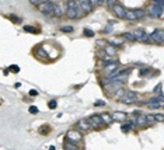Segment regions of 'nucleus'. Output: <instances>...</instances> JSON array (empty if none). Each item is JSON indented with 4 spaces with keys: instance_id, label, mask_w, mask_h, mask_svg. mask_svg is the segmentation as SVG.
Returning <instances> with one entry per match:
<instances>
[{
    "instance_id": "9b49d317",
    "label": "nucleus",
    "mask_w": 164,
    "mask_h": 150,
    "mask_svg": "<svg viewBox=\"0 0 164 150\" xmlns=\"http://www.w3.org/2000/svg\"><path fill=\"white\" fill-rule=\"evenodd\" d=\"M79 9L82 10L83 13H90L91 9H93V4H91L88 0H77Z\"/></svg>"
},
{
    "instance_id": "a19ab883",
    "label": "nucleus",
    "mask_w": 164,
    "mask_h": 150,
    "mask_svg": "<svg viewBox=\"0 0 164 150\" xmlns=\"http://www.w3.org/2000/svg\"><path fill=\"white\" fill-rule=\"evenodd\" d=\"M88 1H90L93 6H94V4H98V0H88Z\"/></svg>"
},
{
    "instance_id": "4be33fe9",
    "label": "nucleus",
    "mask_w": 164,
    "mask_h": 150,
    "mask_svg": "<svg viewBox=\"0 0 164 150\" xmlns=\"http://www.w3.org/2000/svg\"><path fill=\"white\" fill-rule=\"evenodd\" d=\"M24 31H27V32H34V34H38V30L34 27H31V25H24Z\"/></svg>"
},
{
    "instance_id": "dca6fc26",
    "label": "nucleus",
    "mask_w": 164,
    "mask_h": 150,
    "mask_svg": "<svg viewBox=\"0 0 164 150\" xmlns=\"http://www.w3.org/2000/svg\"><path fill=\"white\" fill-rule=\"evenodd\" d=\"M147 123H149L147 115H139V117H137V126H146Z\"/></svg>"
},
{
    "instance_id": "c03bdc74",
    "label": "nucleus",
    "mask_w": 164,
    "mask_h": 150,
    "mask_svg": "<svg viewBox=\"0 0 164 150\" xmlns=\"http://www.w3.org/2000/svg\"><path fill=\"white\" fill-rule=\"evenodd\" d=\"M79 150H80V149H79Z\"/></svg>"
},
{
    "instance_id": "4c0bfd02",
    "label": "nucleus",
    "mask_w": 164,
    "mask_h": 150,
    "mask_svg": "<svg viewBox=\"0 0 164 150\" xmlns=\"http://www.w3.org/2000/svg\"><path fill=\"white\" fill-rule=\"evenodd\" d=\"M94 105H96V107H104L105 102H104V101H96V102H94Z\"/></svg>"
},
{
    "instance_id": "39448f33",
    "label": "nucleus",
    "mask_w": 164,
    "mask_h": 150,
    "mask_svg": "<svg viewBox=\"0 0 164 150\" xmlns=\"http://www.w3.org/2000/svg\"><path fill=\"white\" fill-rule=\"evenodd\" d=\"M150 42H157V44H164V30H154L150 34Z\"/></svg>"
},
{
    "instance_id": "58836bf2",
    "label": "nucleus",
    "mask_w": 164,
    "mask_h": 150,
    "mask_svg": "<svg viewBox=\"0 0 164 150\" xmlns=\"http://www.w3.org/2000/svg\"><path fill=\"white\" fill-rule=\"evenodd\" d=\"M31 1V4H34V6H41V1L39 0H30Z\"/></svg>"
},
{
    "instance_id": "79ce46f5",
    "label": "nucleus",
    "mask_w": 164,
    "mask_h": 150,
    "mask_svg": "<svg viewBox=\"0 0 164 150\" xmlns=\"http://www.w3.org/2000/svg\"><path fill=\"white\" fill-rule=\"evenodd\" d=\"M41 1V4H44V3H48V1H50V0H39Z\"/></svg>"
},
{
    "instance_id": "9d476101",
    "label": "nucleus",
    "mask_w": 164,
    "mask_h": 150,
    "mask_svg": "<svg viewBox=\"0 0 164 150\" xmlns=\"http://www.w3.org/2000/svg\"><path fill=\"white\" fill-rule=\"evenodd\" d=\"M119 88H122V83H121V82H115V80H114V82H111V83H108V84L105 86V90L108 91V93H111V94H115Z\"/></svg>"
},
{
    "instance_id": "a211bd4d",
    "label": "nucleus",
    "mask_w": 164,
    "mask_h": 150,
    "mask_svg": "<svg viewBox=\"0 0 164 150\" xmlns=\"http://www.w3.org/2000/svg\"><path fill=\"white\" fill-rule=\"evenodd\" d=\"M121 36H122V38H125V39H128V41H131V42L136 41V36L133 35V32H123Z\"/></svg>"
},
{
    "instance_id": "c9c22d12",
    "label": "nucleus",
    "mask_w": 164,
    "mask_h": 150,
    "mask_svg": "<svg viewBox=\"0 0 164 150\" xmlns=\"http://www.w3.org/2000/svg\"><path fill=\"white\" fill-rule=\"evenodd\" d=\"M30 112H31V114H36V112H38V108H36L35 105H31V107H30Z\"/></svg>"
},
{
    "instance_id": "e433bc0d",
    "label": "nucleus",
    "mask_w": 164,
    "mask_h": 150,
    "mask_svg": "<svg viewBox=\"0 0 164 150\" xmlns=\"http://www.w3.org/2000/svg\"><path fill=\"white\" fill-rule=\"evenodd\" d=\"M109 44L114 45V46H122V44H121L119 41H109Z\"/></svg>"
},
{
    "instance_id": "412c9836",
    "label": "nucleus",
    "mask_w": 164,
    "mask_h": 150,
    "mask_svg": "<svg viewBox=\"0 0 164 150\" xmlns=\"http://www.w3.org/2000/svg\"><path fill=\"white\" fill-rule=\"evenodd\" d=\"M135 13H136L137 20H140V18H143V17H145V16H146V14H147V13H146V11H145V10H142V9H136V10H135Z\"/></svg>"
},
{
    "instance_id": "1a4fd4ad",
    "label": "nucleus",
    "mask_w": 164,
    "mask_h": 150,
    "mask_svg": "<svg viewBox=\"0 0 164 150\" xmlns=\"http://www.w3.org/2000/svg\"><path fill=\"white\" fill-rule=\"evenodd\" d=\"M112 11H114V14H115V16H117L118 18H126L128 10L125 9L122 4H115L114 7H112Z\"/></svg>"
},
{
    "instance_id": "72a5a7b5",
    "label": "nucleus",
    "mask_w": 164,
    "mask_h": 150,
    "mask_svg": "<svg viewBox=\"0 0 164 150\" xmlns=\"http://www.w3.org/2000/svg\"><path fill=\"white\" fill-rule=\"evenodd\" d=\"M56 105H58V102H56L55 100H52V101H49V102H48V107H49L50 109H55V108H56Z\"/></svg>"
},
{
    "instance_id": "c756f323",
    "label": "nucleus",
    "mask_w": 164,
    "mask_h": 150,
    "mask_svg": "<svg viewBox=\"0 0 164 150\" xmlns=\"http://www.w3.org/2000/svg\"><path fill=\"white\" fill-rule=\"evenodd\" d=\"M149 73V68H145V69H140V72H139V76L140 77H145L146 74Z\"/></svg>"
},
{
    "instance_id": "f704fd0d",
    "label": "nucleus",
    "mask_w": 164,
    "mask_h": 150,
    "mask_svg": "<svg viewBox=\"0 0 164 150\" xmlns=\"http://www.w3.org/2000/svg\"><path fill=\"white\" fill-rule=\"evenodd\" d=\"M147 121H149V123H151V122H156V118H154V115L149 114V115H147Z\"/></svg>"
},
{
    "instance_id": "5701e85b",
    "label": "nucleus",
    "mask_w": 164,
    "mask_h": 150,
    "mask_svg": "<svg viewBox=\"0 0 164 150\" xmlns=\"http://www.w3.org/2000/svg\"><path fill=\"white\" fill-rule=\"evenodd\" d=\"M60 31H62V32H68V34H70V32H73V31H74V28H73L72 25H65V27H62V28H60Z\"/></svg>"
},
{
    "instance_id": "b1692460",
    "label": "nucleus",
    "mask_w": 164,
    "mask_h": 150,
    "mask_svg": "<svg viewBox=\"0 0 164 150\" xmlns=\"http://www.w3.org/2000/svg\"><path fill=\"white\" fill-rule=\"evenodd\" d=\"M125 94H126V91L123 90V88H119V90L115 93V97H117V98H121V97H123Z\"/></svg>"
},
{
    "instance_id": "f03ea898",
    "label": "nucleus",
    "mask_w": 164,
    "mask_h": 150,
    "mask_svg": "<svg viewBox=\"0 0 164 150\" xmlns=\"http://www.w3.org/2000/svg\"><path fill=\"white\" fill-rule=\"evenodd\" d=\"M88 123L91 125V128H93V129H100V128H104L105 126V122L102 121L101 115H98V114L91 115L90 118H88Z\"/></svg>"
},
{
    "instance_id": "6ab92c4d",
    "label": "nucleus",
    "mask_w": 164,
    "mask_h": 150,
    "mask_svg": "<svg viewBox=\"0 0 164 150\" xmlns=\"http://www.w3.org/2000/svg\"><path fill=\"white\" fill-rule=\"evenodd\" d=\"M105 53L108 55V56H112V55L117 53V48H115L114 45H109L105 48Z\"/></svg>"
},
{
    "instance_id": "bb28decb",
    "label": "nucleus",
    "mask_w": 164,
    "mask_h": 150,
    "mask_svg": "<svg viewBox=\"0 0 164 150\" xmlns=\"http://www.w3.org/2000/svg\"><path fill=\"white\" fill-rule=\"evenodd\" d=\"M161 87H163V84H161V83H160V84H157V87H156L154 90V94H157V96H161Z\"/></svg>"
},
{
    "instance_id": "2f4dec72",
    "label": "nucleus",
    "mask_w": 164,
    "mask_h": 150,
    "mask_svg": "<svg viewBox=\"0 0 164 150\" xmlns=\"http://www.w3.org/2000/svg\"><path fill=\"white\" fill-rule=\"evenodd\" d=\"M84 35L86 36H94V31H91V30H88V28H84Z\"/></svg>"
},
{
    "instance_id": "a878e982",
    "label": "nucleus",
    "mask_w": 164,
    "mask_h": 150,
    "mask_svg": "<svg viewBox=\"0 0 164 150\" xmlns=\"http://www.w3.org/2000/svg\"><path fill=\"white\" fill-rule=\"evenodd\" d=\"M7 17L11 18V21H13V23H20V21H23V20H21L20 17H16V16H13V14H9Z\"/></svg>"
},
{
    "instance_id": "2eb2a0df",
    "label": "nucleus",
    "mask_w": 164,
    "mask_h": 150,
    "mask_svg": "<svg viewBox=\"0 0 164 150\" xmlns=\"http://www.w3.org/2000/svg\"><path fill=\"white\" fill-rule=\"evenodd\" d=\"M118 69V62H112V63H107L104 66V72L107 73V76L108 74H111V72H114V70H117Z\"/></svg>"
},
{
    "instance_id": "7c9ffc66",
    "label": "nucleus",
    "mask_w": 164,
    "mask_h": 150,
    "mask_svg": "<svg viewBox=\"0 0 164 150\" xmlns=\"http://www.w3.org/2000/svg\"><path fill=\"white\" fill-rule=\"evenodd\" d=\"M9 70L10 72H13V73H18L20 72V68H18L17 65H13V66H10L9 68Z\"/></svg>"
},
{
    "instance_id": "ddd939ff",
    "label": "nucleus",
    "mask_w": 164,
    "mask_h": 150,
    "mask_svg": "<svg viewBox=\"0 0 164 150\" xmlns=\"http://www.w3.org/2000/svg\"><path fill=\"white\" fill-rule=\"evenodd\" d=\"M111 118L112 121H125L126 119V114L125 112H121V111H114V112H111Z\"/></svg>"
},
{
    "instance_id": "20e7f679",
    "label": "nucleus",
    "mask_w": 164,
    "mask_h": 150,
    "mask_svg": "<svg viewBox=\"0 0 164 150\" xmlns=\"http://www.w3.org/2000/svg\"><path fill=\"white\" fill-rule=\"evenodd\" d=\"M66 140H70L73 142V143H80V142L83 140V135L80 131H74V129H70V131H68V133H66Z\"/></svg>"
},
{
    "instance_id": "f3484780",
    "label": "nucleus",
    "mask_w": 164,
    "mask_h": 150,
    "mask_svg": "<svg viewBox=\"0 0 164 150\" xmlns=\"http://www.w3.org/2000/svg\"><path fill=\"white\" fill-rule=\"evenodd\" d=\"M126 20H129V21H136L137 17H136V13H135V10H128Z\"/></svg>"
},
{
    "instance_id": "6e6552de",
    "label": "nucleus",
    "mask_w": 164,
    "mask_h": 150,
    "mask_svg": "<svg viewBox=\"0 0 164 150\" xmlns=\"http://www.w3.org/2000/svg\"><path fill=\"white\" fill-rule=\"evenodd\" d=\"M123 104H133V102H137L139 98H137V94L133 93V91H126V94L121 98Z\"/></svg>"
},
{
    "instance_id": "4468645a",
    "label": "nucleus",
    "mask_w": 164,
    "mask_h": 150,
    "mask_svg": "<svg viewBox=\"0 0 164 150\" xmlns=\"http://www.w3.org/2000/svg\"><path fill=\"white\" fill-rule=\"evenodd\" d=\"M53 14H55V17H62L63 14H66V7L63 9V4H62V3H58L56 7H55Z\"/></svg>"
},
{
    "instance_id": "c85d7f7f",
    "label": "nucleus",
    "mask_w": 164,
    "mask_h": 150,
    "mask_svg": "<svg viewBox=\"0 0 164 150\" xmlns=\"http://www.w3.org/2000/svg\"><path fill=\"white\" fill-rule=\"evenodd\" d=\"M121 129H122V132H128V131H131V129H132V125H131V123L122 125V126H121Z\"/></svg>"
},
{
    "instance_id": "393cba45",
    "label": "nucleus",
    "mask_w": 164,
    "mask_h": 150,
    "mask_svg": "<svg viewBox=\"0 0 164 150\" xmlns=\"http://www.w3.org/2000/svg\"><path fill=\"white\" fill-rule=\"evenodd\" d=\"M112 30H114V28H112V24H107V27H105L104 28V31H102V32H104V34H109V32H112Z\"/></svg>"
},
{
    "instance_id": "37998d69",
    "label": "nucleus",
    "mask_w": 164,
    "mask_h": 150,
    "mask_svg": "<svg viewBox=\"0 0 164 150\" xmlns=\"http://www.w3.org/2000/svg\"><path fill=\"white\" fill-rule=\"evenodd\" d=\"M163 1H164V0H163Z\"/></svg>"
},
{
    "instance_id": "0eeeda50",
    "label": "nucleus",
    "mask_w": 164,
    "mask_h": 150,
    "mask_svg": "<svg viewBox=\"0 0 164 150\" xmlns=\"http://www.w3.org/2000/svg\"><path fill=\"white\" fill-rule=\"evenodd\" d=\"M133 35L136 36V41H140V42H150V34H147L145 30H135Z\"/></svg>"
},
{
    "instance_id": "7ed1b4c3",
    "label": "nucleus",
    "mask_w": 164,
    "mask_h": 150,
    "mask_svg": "<svg viewBox=\"0 0 164 150\" xmlns=\"http://www.w3.org/2000/svg\"><path fill=\"white\" fill-rule=\"evenodd\" d=\"M163 11H164L163 7H160V6H157V4H150L146 9V13L153 18H160L163 16Z\"/></svg>"
},
{
    "instance_id": "423d86ee",
    "label": "nucleus",
    "mask_w": 164,
    "mask_h": 150,
    "mask_svg": "<svg viewBox=\"0 0 164 150\" xmlns=\"http://www.w3.org/2000/svg\"><path fill=\"white\" fill-rule=\"evenodd\" d=\"M55 7H56V3H53V1L50 0V1H48V3H44V4L39 6V11H41L42 14L49 16V14H53Z\"/></svg>"
},
{
    "instance_id": "aec40b11",
    "label": "nucleus",
    "mask_w": 164,
    "mask_h": 150,
    "mask_svg": "<svg viewBox=\"0 0 164 150\" xmlns=\"http://www.w3.org/2000/svg\"><path fill=\"white\" fill-rule=\"evenodd\" d=\"M102 121L105 122V125H109V123L112 122V118H111V114H100Z\"/></svg>"
},
{
    "instance_id": "f257e3e1",
    "label": "nucleus",
    "mask_w": 164,
    "mask_h": 150,
    "mask_svg": "<svg viewBox=\"0 0 164 150\" xmlns=\"http://www.w3.org/2000/svg\"><path fill=\"white\" fill-rule=\"evenodd\" d=\"M65 7H66V16L69 18H76V17H80L83 13H80L82 10L79 9V4H77V0H68L65 3Z\"/></svg>"
},
{
    "instance_id": "cd10ccee",
    "label": "nucleus",
    "mask_w": 164,
    "mask_h": 150,
    "mask_svg": "<svg viewBox=\"0 0 164 150\" xmlns=\"http://www.w3.org/2000/svg\"><path fill=\"white\" fill-rule=\"evenodd\" d=\"M105 3H107V6H108V9L112 10V7H114V6L117 4V0H107Z\"/></svg>"
},
{
    "instance_id": "ea45409f",
    "label": "nucleus",
    "mask_w": 164,
    "mask_h": 150,
    "mask_svg": "<svg viewBox=\"0 0 164 150\" xmlns=\"http://www.w3.org/2000/svg\"><path fill=\"white\" fill-rule=\"evenodd\" d=\"M30 96H38V91H36V90H31V91H30Z\"/></svg>"
},
{
    "instance_id": "473e14b6",
    "label": "nucleus",
    "mask_w": 164,
    "mask_h": 150,
    "mask_svg": "<svg viewBox=\"0 0 164 150\" xmlns=\"http://www.w3.org/2000/svg\"><path fill=\"white\" fill-rule=\"evenodd\" d=\"M154 118H156V121H159V122H164V115L163 114H154Z\"/></svg>"
},
{
    "instance_id": "f8f14e48",
    "label": "nucleus",
    "mask_w": 164,
    "mask_h": 150,
    "mask_svg": "<svg viewBox=\"0 0 164 150\" xmlns=\"http://www.w3.org/2000/svg\"><path fill=\"white\" fill-rule=\"evenodd\" d=\"M76 128H77L80 132H87V131L91 128V125L88 123V121H84V119H82V121H79V122H77Z\"/></svg>"
}]
</instances>
